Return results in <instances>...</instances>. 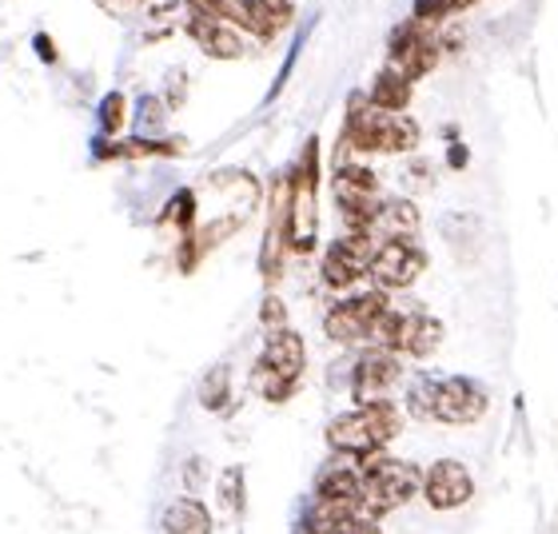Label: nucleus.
Listing matches in <instances>:
<instances>
[{"mask_svg":"<svg viewBox=\"0 0 558 534\" xmlns=\"http://www.w3.org/2000/svg\"><path fill=\"white\" fill-rule=\"evenodd\" d=\"M315 187H319V139H307L295 172L288 175L291 196V252H312L319 232V208H315Z\"/></svg>","mask_w":558,"mask_h":534,"instance_id":"0eeeda50","label":"nucleus"},{"mask_svg":"<svg viewBox=\"0 0 558 534\" xmlns=\"http://www.w3.org/2000/svg\"><path fill=\"white\" fill-rule=\"evenodd\" d=\"M160 523L163 534H211V514L199 499H172Z\"/></svg>","mask_w":558,"mask_h":534,"instance_id":"6ab92c4d","label":"nucleus"},{"mask_svg":"<svg viewBox=\"0 0 558 534\" xmlns=\"http://www.w3.org/2000/svg\"><path fill=\"white\" fill-rule=\"evenodd\" d=\"M336 204H339V216L348 223V232H372V220H375V208H379V180L367 163H339L336 168Z\"/></svg>","mask_w":558,"mask_h":534,"instance_id":"6e6552de","label":"nucleus"},{"mask_svg":"<svg viewBox=\"0 0 558 534\" xmlns=\"http://www.w3.org/2000/svg\"><path fill=\"white\" fill-rule=\"evenodd\" d=\"M399 379H403V360L384 348H367L355 360V372H351V396L360 406L391 403V391L399 387Z\"/></svg>","mask_w":558,"mask_h":534,"instance_id":"ddd939ff","label":"nucleus"},{"mask_svg":"<svg viewBox=\"0 0 558 534\" xmlns=\"http://www.w3.org/2000/svg\"><path fill=\"white\" fill-rule=\"evenodd\" d=\"M387 57H391L387 69H396L408 84L423 81V76L435 72V64L442 57L439 33L430 24H418V21L399 24L396 33H391V40H387Z\"/></svg>","mask_w":558,"mask_h":534,"instance_id":"1a4fd4ad","label":"nucleus"},{"mask_svg":"<svg viewBox=\"0 0 558 534\" xmlns=\"http://www.w3.org/2000/svg\"><path fill=\"white\" fill-rule=\"evenodd\" d=\"M187 36L196 40L199 52L211 60H240L244 57V40L228 21H208V16H187Z\"/></svg>","mask_w":558,"mask_h":534,"instance_id":"dca6fc26","label":"nucleus"},{"mask_svg":"<svg viewBox=\"0 0 558 534\" xmlns=\"http://www.w3.org/2000/svg\"><path fill=\"white\" fill-rule=\"evenodd\" d=\"M136 124H140V139H156L151 132L160 129V100H140Z\"/></svg>","mask_w":558,"mask_h":534,"instance_id":"bb28decb","label":"nucleus"},{"mask_svg":"<svg viewBox=\"0 0 558 534\" xmlns=\"http://www.w3.org/2000/svg\"><path fill=\"white\" fill-rule=\"evenodd\" d=\"M343 144L360 156H408L418 144V124L403 112H375L367 105V96H351L348 105V124H343Z\"/></svg>","mask_w":558,"mask_h":534,"instance_id":"7ed1b4c3","label":"nucleus"},{"mask_svg":"<svg viewBox=\"0 0 558 534\" xmlns=\"http://www.w3.org/2000/svg\"><path fill=\"white\" fill-rule=\"evenodd\" d=\"M375 244L384 240H415L418 235V208L411 199H379L372 220V232H367Z\"/></svg>","mask_w":558,"mask_h":534,"instance_id":"f3484780","label":"nucleus"},{"mask_svg":"<svg viewBox=\"0 0 558 534\" xmlns=\"http://www.w3.org/2000/svg\"><path fill=\"white\" fill-rule=\"evenodd\" d=\"M442 343V324L435 315L423 312H399L387 307L379 315V324L372 327V348H384L391 355H411V360H427L430 351H439Z\"/></svg>","mask_w":558,"mask_h":534,"instance_id":"423d86ee","label":"nucleus"},{"mask_svg":"<svg viewBox=\"0 0 558 534\" xmlns=\"http://www.w3.org/2000/svg\"><path fill=\"white\" fill-rule=\"evenodd\" d=\"M478 0H447V9L451 12H463V9H475Z\"/></svg>","mask_w":558,"mask_h":534,"instance_id":"7c9ffc66","label":"nucleus"},{"mask_svg":"<svg viewBox=\"0 0 558 534\" xmlns=\"http://www.w3.org/2000/svg\"><path fill=\"white\" fill-rule=\"evenodd\" d=\"M451 16V9H447V0H415V12H411V21H418V24H435L439 21H447Z\"/></svg>","mask_w":558,"mask_h":534,"instance_id":"393cba45","label":"nucleus"},{"mask_svg":"<svg viewBox=\"0 0 558 534\" xmlns=\"http://www.w3.org/2000/svg\"><path fill=\"white\" fill-rule=\"evenodd\" d=\"M100 129H105V136H117L124 129V96L120 93L100 100Z\"/></svg>","mask_w":558,"mask_h":534,"instance_id":"4be33fe9","label":"nucleus"},{"mask_svg":"<svg viewBox=\"0 0 558 534\" xmlns=\"http://www.w3.org/2000/svg\"><path fill=\"white\" fill-rule=\"evenodd\" d=\"M490 396L487 387L463 375H447V379H430L418 375L408 384V411L423 423H451V427H466L487 415Z\"/></svg>","mask_w":558,"mask_h":534,"instance_id":"f257e3e1","label":"nucleus"},{"mask_svg":"<svg viewBox=\"0 0 558 534\" xmlns=\"http://www.w3.org/2000/svg\"><path fill=\"white\" fill-rule=\"evenodd\" d=\"M423 271H427V252L415 240H384V244H375L372 267H367L375 291H384V295L387 291L411 288Z\"/></svg>","mask_w":558,"mask_h":534,"instance_id":"9b49d317","label":"nucleus"},{"mask_svg":"<svg viewBox=\"0 0 558 534\" xmlns=\"http://www.w3.org/2000/svg\"><path fill=\"white\" fill-rule=\"evenodd\" d=\"M259 324L268 327V331H279V327H288V307L279 295H268V300L259 303Z\"/></svg>","mask_w":558,"mask_h":534,"instance_id":"a878e982","label":"nucleus"},{"mask_svg":"<svg viewBox=\"0 0 558 534\" xmlns=\"http://www.w3.org/2000/svg\"><path fill=\"white\" fill-rule=\"evenodd\" d=\"M339 534H384L379 531V523H367V519H355L351 526H343Z\"/></svg>","mask_w":558,"mask_h":534,"instance_id":"c756f323","label":"nucleus"},{"mask_svg":"<svg viewBox=\"0 0 558 534\" xmlns=\"http://www.w3.org/2000/svg\"><path fill=\"white\" fill-rule=\"evenodd\" d=\"M451 163H454V168H463V163H466V148H451Z\"/></svg>","mask_w":558,"mask_h":534,"instance_id":"2f4dec72","label":"nucleus"},{"mask_svg":"<svg viewBox=\"0 0 558 534\" xmlns=\"http://www.w3.org/2000/svg\"><path fill=\"white\" fill-rule=\"evenodd\" d=\"M360 487H363V471L355 463H324L319 466V475H315V499L324 502H351V507H360Z\"/></svg>","mask_w":558,"mask_h":534,"instance_id":"a211bd4d","label":"nucleus"},{"mask_svg":"<svg viewBox=\"0 0 558 534\" xmlns=\"http://www.w3.org/2000/svg\"><path fill=\"white\" fill-rule=\"evenodd\" d=\"M367 105L375 108V112H391V117H403L411 105V84L399 76L396 69H384L379 76H375L372 93H367Z\"/></svg>","mask_w":558,"mask_h":534,"instance_id":"aec40b11","label":"nucleus"},{"mask_svg":"<svg viewBox=\"0 0 558 534\" xmlns=\"http://www.w3.org/2000/svg\"><path fill=\"white\" fill-rule=\"evenodd\" d=\"M291 0H228L223 21L232 24L235 33H252L259 40H271L291 24Z\"/></svg>","mask_w":558,"mask_h":534,"instance_id":"2eb2a0df","label":"nucleus"},{"mask_svg":"<svg viewBox=\"0 0 558 534\" xmlns=\"http://www.w3.org/2000/svg\"><path fill=\"white\" fill-rule=\"evenodd\" d=\"M363 487H360V519L379 523L391 511L408 507L423 487V471L408 459H391V454L375 451L360 459Z\"/></svg>","mask_w":558,"mask_h":534,"instance_id":"f03ea898","label":"nucleus"},{"mask_svg":"<svg viewBox=\"0 0 558 534\" xmlns=\"http://www.w3.org/2000/svg\"><path fill=\"white\" fill-rule=\"evenodd\" d=\"M220 499H223V507H228L232 514L244 507V475H240V471H228V475H223Z\"/></svg>","mask_w":558,"mask_h":534,"instance_id":"b1692460","label":"nucleus"},{"mask_svg":"<svg viewBox=\"0 0 558 534\" xmlns=\"http://www.w3.org/2000/svg\"><path fill=\"white\" fill-rule=\"evenodd\" d=\"M375 256V240L363 232H348L331 240L324 252V264H319V276L331 291H348L355 288L363 276H367V267H372Z\"/></svg>","mask_w":558,"mask_h":534,"instance_id":"f8f14e48","label":"nucleus"},{"mask_svg":"<svg viewBox=\"0 0 558 534\" xmlns=\"http://www.w3.org/2000/svg\"><path fill=\"white\" fill-rule=\"evenodd\" d=\"M199 403L208 406V411H228V403H232V367H228V363H220V367H211V372L204 375Z\"/></svg>","mask_w":558,"mask_h":534,"instance_id":"412c9836","label":"nucleus"},{"mask_svg":"<svg viewBox=\"0 0 558 534\" xmlns=\"http://www.w3.org/2000/svg\"><path fill=\"white\" fill-rule=\"evenodd\" d=\"M96 9L108 12V16H136V12H144V0H93Z\"/></svg>","mask_w":558,"mask_h":534,"instance_id":"c85d7f7f","label":"nucleus"},{"mask_svg":"<svg viewBox=\"0 0 558 534\" xmlns=\"http://www.w3.org/2000/svg\"><path fill=\"white\" fill-rule=\"evenodd\" d=\"M399 430H403L399 406L372 403V406H355V411H348V415L331 418V423H327V442H331V451L363 459V454L384 451Z\"/></svg>","mask_w":558,"mask_h":534,"instance_id":"20e7f679","label":"nucleus"},{"mask_svg":"<svg viewBox=\"0 0 558 534\" xmlns=\"http://www.w3.org/2000/svg\"><path fill=\"white\" fill-rule=\"evenodd\" d=\"M192 216H196V199H192V192H180V196L168 204V220L187 235L192 232Z\"/></svg>","mask_w":558,"mask_h":534,"instance_id":"5701e85b","label":"nucleus"},{"mask_svg":"<svg viewBox=\"0 0 558 534\" xmlns=\"http://www.w3.org/2000/svg\"><path fill=\"white\" fill-rule=\"evenodd\" d=\"M303 367H307L303 336L291 331V327H279V331H268V343H264V355H259L256 372H252V384L268 403H283V399L295 396Z\"/></svg>","mask_w":558,"mask_h":534,"instance_id":"39448f33","label":"nucleus"},{"mask_svg":"<svg viewBox=\"0 0 558 534\" xmlns=\"http://www.w3.org/2000/svg\"><path fill=\"white\" fill-rule=\"evenodd\" d=\"M391 303H387L384 291H363V295H348V300H339L331 312L324 315V331L331 343H363V339H372V327L379 324V315L387 312Z\"/></svg>","mask_w":558,"mask_h":534,"instance_id":"9d476101","label":"nucleus"},{"mask_svg":"<svg viewBox=\"0 0 558 534\" xmlns=\"http://www.w3.org/2000/svg\"><path fill=\"white\" fill-rule=\"evenodd\" d=\"M187 9V16H208V21H223L228 0H180Z\"/></svg>","mask_w":558,"mask_h":534,"instance_id":"cd10ccee","label":"nucleus"},{"mask_svg":"<svg viewBox=\"0 0 558 534\" xmlns=\"http://www.w3.org/2000/svg\"><path fill=\"white\" fill-rule=\"evenodd\" d=\"M418 495L427 499L430 511H459L475 495V478H471L466 463H459V459H439V463H430L423 471Z\"/></svg>","mask_w":558,"mask_h":534,"instance_id":"4468645a","label":"nucleus"}]
</instances>
